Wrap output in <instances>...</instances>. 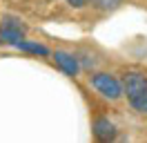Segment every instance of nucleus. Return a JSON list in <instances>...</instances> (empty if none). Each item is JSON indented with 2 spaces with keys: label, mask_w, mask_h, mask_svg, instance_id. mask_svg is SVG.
I'll list each match as a JSON object with an SVG mask.
<instances>
[{
  "label": "nucleus",
  "mask_w": 147,
  "mask_h": 143,
  "mask_svg": "<svg viewBox=\"0 0 147 143\" xmlns=\"http://www.w3.org/2000/svg\"><path fill=\"white\" fill-rule=\"evenodd\" d=\"M89 85H92L102 98H109V101H118L123 96V83L116 74L109 72H94L89 76Z\"/></svg>",
  "instance_id": "nucleus-1"
},
{
  "label": "nucleus",
  "mask_w": 147,
  "mask_h": 143,
  "mask_svg": "<svg viewBox=\"0 0 147 143\" xmlns=\"http://www.w3.org/2000/svg\"><path fill=\"white\" fill-rule=\"evenodd\" d=\"M25 31H27V25L16 16H2L0 20V43H18L25 38Z\"/></svg>",
  "instance_id": "nucleus-2"
},
{
  "label": "nucleus",
  "mask_w": 147,
  "mask_h": 143,
  "mask_svg": "<svg viewBox=\"0 0 147 143\" xmlns=\"http://www.w3.org/2000/svg\"><path fill=\"white\" fill-rule=\"evenodd\" d=\"M120 83H123V96H127V101L147 92V76L143 72H129V74H125V78Z\"/></svg>",
  "instance_id": "nucleus-3"
},
{
  "label": "nucleus",
  "mask_w": 147,
  "mask_h": 143,
  "mask_svg": "<svg viewBox=\"0 0 147 143\" xmlns=\"http://www.w3.org/2000/svg\"><path fill=\"white\" fill-rule=\"evenodd\" d=\"M51 58H54L56 67L60 72H65L67 76H78L80 74V63H78V56L76 54H69L65 52V49H56L54 54H51Z\"/></svg>",
  "instance_id": "nucleus-4"
},
{
  "label": "nucleus",
  "mask_w": 147,
  "mask_h": 143,
  "mask_svg": "<svg viewBox=\"0 0 147 143\" xmlns=\"http://www.w3.org/2000/svg\"><path fill=\"white\" fill-rule=\"evenodd\" d=\"M92 134L98 139V141H114L116 136H118V127L114 125V121H109L107 116H98V118H94L92 123Z\"/></svg>",
  "instance_id": "nucleus-5"
},
{
  "label": "nucleus",
  "mask_w": 147,
  "mask_h": 143,
  "mask_svg": "<svg viewBox=\"0 0 147 143\" xmlns=\"http://www.w3.org/2000/svg\"><path fill=\"white\" fill-rule=\"evenodd\" d=\"M13 47L16 49H20V52H27V54H34V56H49V47L47 45H40V43H34V40H18V43H13Z\"/></svg>",
  "instance_id": "nucleus-6"
},
{
  "label": "nucleus",
  "mask_w": 147,
  "mask_h": 143,
  "mask_svg": "<svg viewBox=\"0 0 147 143\" xmlns=\"http://www.w3.org/2000/svg\"><path fill=\"white\" fill-rule=\"evenodd\" d=\"M125 0H92V5L98 11H116Z\"/></svg>",
  "instance_id": "nucleus-7"
},
{
  "label": "nucleus",
  "mask_w": 147,
  "mask_h": 143,
  "mask_svg": "<svg viewBox=\"0 0 147 143\" xmlns=\"http://www.w3.org/2000/svg\"><path fill=\"white\" fill-rule=\"evenodd\" d=\"M129 105L134 107L138 114L147 116V92H143V94H140V96H136V98H131V101H129Z\"/></svg>",
  "instance_id": "nucleus-8"
},
{
  "label": "nucleus",
  "mask_w": 147,
  "mask_h": 143,
  "mask_svg": "<svg viewBox=\"0 0 147 143\" xmlns=\"http://www.w3.org/2000/svg\"><path fill=\"white\" fill-rule=\"evenodd\" d=\"M65 2L71 9H83V7H87V5H92V0H65Z\"/></svg>",
  "instance_id": "nucleus-9"
}]
</instances>
